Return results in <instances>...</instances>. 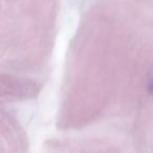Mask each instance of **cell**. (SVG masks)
I'll return each mask as SVG.
<instances>
[{"mask_svg":"<svg viewBox=\"0 0 153 153\" xmlns=\"http://www.w3.org/2000/svg\"><path fill=\"white\" fill-rule=\"evenodd\" d=\"M148 91L151 96L153 97V72L151 74L150 79H149V82H148Z\"/></svg>","mask_w":153,"mask_h":153,"instance_id":"cell-1","label":"cell"}]
</instances>
